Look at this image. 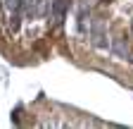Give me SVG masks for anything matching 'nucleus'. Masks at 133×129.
Returning <instances> with one entry per match:
<instances>
[{
  "mask_svg": "<svg viewBox=\"0 0 133 129\" xmlns=\"http://www.w3.org/2000/svg\"><path fill=\"white\" fill-rule=\"evenodd\" d=\"M19 3H22V0H7V10L17 12V10H19Z\"/></svg>",
  "mask_w": 133,
  "mask_h": 129,
  "instance_id": "obj_1",
  "label": "nucleus"
}]
</instances>
